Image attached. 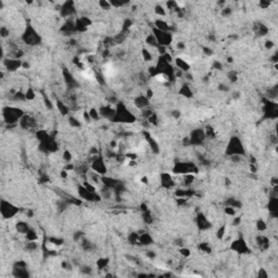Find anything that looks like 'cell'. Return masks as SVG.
<instances>
[{
    "instance_id": "cell-1",
    "label": "cell",
    "mask_w": 278,
    "mask_h": 278,
    "mask_svg": "<svg viewBox=\"0 0 278 278\" xmlns=\"http://www.w3.org/2000/svg\"><path fill=\"white\" fill-rule=\"evenodd\" d=\"M3 116L7 123H14L17 118L22 116V111L14 108H6L3 110Z\"/></svg>"
},
{
    "instance_id": "cell-2",
    "label": "cell",
    "mask_w": 278,
    "mask_h": 278,
    "mask_svg": "<svg viewBox=\"0 0 278 278\" xmlns=\"http://www.w3.org/2000/svg\"><path fill=\"white\" fill-rule=\"evenodd\" d=\"M174 172L177 174H192V173H197L198 169L193 164L190 163H179L176 164L174 167Z\"/></svg>"
},
{
    "instance_id": "cell-3",
    "label": "cell",
    "mask_w": 278,
    "mask_h": 278,
    "mask_svg": "<svg viewBox=\"0 0 278 278\" xmlns=\"http://www.w3.org/2000/svg\"><path fill=\"white\" fill-rule=\"evenodd\" d=\"M154 37L157 38V41L158 44H160L161 46H167L171 44L172 41V36L169 35L166 32H163V31H160V30H154Z\"/></svg>"
},
{
    "instance_id": "cell-4",
    "label": "cell",
    "mask_w": 278,
    "mask_h": 278,
    "mask_svg": "<svg viewBox=\"0 0 278 278\" xmlns=\"http://www.w3.org/2000/svg\"><path fill=\"white\" fill-rule=\"evenodd\" d=\"M23 39H24V41L28 45H36V44H38L39 42V40H40V38L38 37V35L36 34V32L33 31L30 27H28L27 31L25 32V34L23 36Z\"/></svg>"
},
{
    "instance_id": "cell-5",
    "label": "cell",
    "mask_w": 278,
    "mask_h": 278,
    "mask_svg": "<svg viewBox=\"0 0 278 278\" xmlns=\"http://www.w3.org/2000/svg\"><path fill=\"white\" fill-rule=\"evenodd\" d=\"M16 212H17V209L16 208L12 207L11 204L7 203V202H5V201L1 202V214L5 216L6 218L11 217V216H13Z\"/></svg>"
},
{
    "instance_id": "cell-6",
    "label": "cell",
    "mask_w": 278,
    "mask_h": 278,
    "mask_svg": "<svg viewBox=\"0 0 278 278\" xmlns=\"http://www.w3.org/2000/svg\"><path fill=\"white\" fill-rule=\"evenodd\" d=\"M232 249L235 250L238 253H247L249 251V249L247 247V243L244 242V240L240 239V240H237L232 244Z\"/></svg>"
},
{
    "instance_id": "cell-7",
    "label": "cell",
    "mask_w": 278,
    "mask_h": 278,
    "mask_svg": "<svg viewBox=\"0 0 278 278\" xmlns=\"http://www.w3.org/2000/svg\"><path fill=\"white\" fill-rule=\"evenodd\" d=\"M204 133L200 131V129H197V131H194L192 132V134H191V137H190V143H193V145H199V143H201L202 141H203V139H204Z\"/></svg>"
},
{
    "instance_id": "cell-8",
    "label": "cell",
    "mask_w": 278,
    "mask_h": 278,
    "mask_svg": "<svg viewBox=\"0 0 278 278\" xmlns=\"http://www.w3.org/2000/svg\"><path fill=\"white\" fill-rule=\"evenodd\" d=\"M92 168L95 169L97 173L99 174H103L106 173V166H104V163L102 161V159H96L92 163Z\"/></svg>"
},
{
    "instance_id": "cell-9",
    "label": "cell",
    "mask_w": 278,
    "mask_h": 278,
    "mask_svg": "<svg viewBox=\"0 0 278 278\" xmlns=\"http://www.w3.org/2000/svg\"><path fill=\"white\" fill-rule=\"evenodd\" d=\"M198 225H199V227L201 229H207L211 226V224L209 223V221L207 219V217H205L204 215L199 214L198 215Z\"/></svg>"
},
{
    "instance_id": "cell-10",
    "label": "cell",
    "mask_w": 278,
    "mask_h": 278,
    "mask_svg": "<svg viewBox=\"0 0 278 278\" xmlns=\"http://www.w3.org/2000/svg\"><path fill=\"white\" fill-rule=\"evenodd\" d=\"M6 66L10 71H15L21 66V61H19V60H7L6 61Z\"/></svg>"
},
{
    "instance_id": "cell-11",
    "label": "cell",
    "mask_w": 278,
    "mask_h": 278,
    "mask_svg": "<svg viewBox=\"0 0 278 278\" xmlns=\"http://www.w3.org/2000/svg\"><path fill=\"white\" fill-rule=\"evenodd\" d=\"M161 180H162V184H163V186H165L166 188H169V187H172L173 185H174V182H173V179L172 177L169 176L168 174H162L161 176Z\"/></svg>"
},
{
    "instance_id": "cell-12",
    "label": "cell",
    "mask_w": 278,
    "mask_h": 278,
    "mask_svg": "<svg viewBox=\"0 0 278 278\" xmlns=\"http://www.w3.org/2000/svg\"><path fill=\"white\" fill-rule=\"evenodd\" d=\"M101 114H102L104 117H108V118L113 120L114 116H115V111L113 109H111V108H109V107H106V108H102V109H101Z\"/></svg>"
},
{
    "instance_id": "cell-13",
    "label": "cell",
    "mask_w": 278,
    "mask_h": 278,
    "mask_svg": "<svg viewBox=\"0 0 278 278\" xmlns=\"http://www.w3.org/2000/svg\"><path fill=\"white\" fill-rule=\"evenodd\" d=\"M135 103H136V106H137V107H139L140 109H142V108H146V107L148 106V104H149V99H148L147 97L139 96L138 98L136 99Z\"/></svg>"
},
{
    "instance_id": "cell-14",
    "label": "cell",
    "mask_w": 278,
    "mask_h": 278,
    "mask_svg": "<svg viewBox=\"0 0 278 278\" xmlns=\"http://www.w3.org/2000/svg\"><path fill=\"white\" fill-rule=\"evenodd\" d=\"M145 135H146L147 141L149 142V145H150V147H151V149L153 150V152H158V151H159V146H158L157 141H154V140H152V138H151V137H150L149 134L145 133Z\"/></svg>"
},
{
    "instance_id": "cell-15",
    "label": "cell",
    "mask_w": 278,
    "mask_h": 278,
    "mask_svg": "<svg viewBox=\"0 0 278 278\" xmlns=\"http://www.w3.org/2000/svg\"><path fill=\"white\" fill-rule=\"evenodd\" d=\"M34 124H35L34 121L32 120L30 116H24L23 120L21 121V125H22L23 128H30L31 126H33Z\"/></svg>"
},
{
    "instance_id": "cell-16",
    "label": "cell",
    "mask_w": 278,
    "mask_h": 278,
    "mask_svg": "<svg viewBox=\"0 0 278 278\" xmlns=\"http://www.w3.org/2000/svg\"><path fill=\"white\" fill-rule=\"evenodd\" d=\"M176 65L180 68V71H188L190 67L189 64L186 63V61L183 59H176Z\"/></svg>"
},
{
    "instance_id": "cell-17",
    "label": "cell",
    "mask_w": 278,
    "mask_h": 278,
    "mask_svg": "<svg viewBox=\"0 0 278 278\" xmlns=\"http://www.w3.org/2000/svg\"><path fill=\"white\" fill-rule=\"evenodd\" d=\"M139 242L141 244H150L152 242V239L148 234H143V235H139Z\"/></svg>"
},
{
    "instance_id": "cell-18",
    "label": "cell",
    "mask_w": 278,
    "mask_h": 278,
    "mask_svg": "<svg viewBox=\"0 0 278 278\" xmlns=\"http://www.w3.org/2000/svg\"><path fill=\"white\" fill-rule=\"evenodd\" d=\"M16 229H17V232H20V233H23V234H26L28 230V225L26 223H24V222H20V223H17L16 224Z\"/></svg>"
},
{
    "instance_id": "cell-19",
    "label": "cell",
    "mask_w": 278,
    "mask_h": 278,
    "mask_svg": "<svg viewBox=\"0 0 278 278\" xmlns=\"http://www.w3.org/2000/svg\"><path fill=\"white\" fill-rule=\"evenodd\" d=\"M180 93H182L183 96H185V97H191L192 96V92H191V90L189 89L188 86H184V87L180 89Z\"/></svg>"
},
{
    "instance_id": "cell-20",
    "label": "cell",
    "mask_w": 278,
    "mask_h": 278,
    "mask_svg": "<svg viewBox=\"0 0 278 278\" xmlns=\"http://www.w3.org/2000/svg\"><path fill=\"white\" fill-rule=\"evenodd\" d=\"M26 238H27V240H30V241H35L37 239V235H36L34 230H28L26 233Z\"/></svg>"
},
{
    "instance_id": "cell-21",
    "label": "cell",
    "mask_w": 278,
    "mask_h": 278,
    "mask_svg": "<svg viewBox=\"0 0 278 278\" xmlns=\"http://www.w3.org/2000/svg\"><path fill=\"white\" fill-rule=\"evenodd\" d=\"M147 42H148V45H150V46H158V41H157V38L154 37V35L148 36Z\"/></svg>"
},
{
    "instance_id": "cell-22",
    "label": "cell",
    "mask_w": 278,
    "mask_h": 278,
    "mask_svg": "<svg viewBox=\"0 0 278 278\" xmlns=\"http://www.w3.org/2000/svg\"><path fill=\"white\" fill-rule=\"evenodd\" d=\"M57 103H58V108H59V110L61 111V113L65 115V114L67 113V111H68V108L64 106V103H62L61 101H58Z\"/></svg>"
},
{
    "instance_id": "cell-23",
    "label": "cell",
    "mask_w": 278,
    "mask_h": 278,
    "mask_svg": "<svg viewBox=\"0 0 278 278\" xmlns=\"http://www.w3.org/2000/svg\"><path fill=\"white\" fill-rule=\"evenodd\" d=\"M107 264H108V260L106 259H101V260H99V261H97V266H98V268L99 269H103L104 268V266H107Z\"/></svg>"
},
{
    "instance_id": "cell-24",
    "label": "cell",
    "mask_w": 278,
    "mask_h": 278,
    "mask_svg": "<svg viewBox=\"0 0 278 278\" xmlns=\"http://www.w3.org/2000/svg\"><path fill=\"white\" fill-rule=\"evenodd\" d=\"M269 210L270 211H277L278 204H277V200L276 199H272V201L269 202Z\"/></svg>"
},
{
    "instance_id": "cell-25",
    "label": "cell",
    "mask_w": 278,
    "mask_h": 278,
    "mask_svg": "<svg viewBox=\"0 0 278 278\" xmlns=\"http://www.w3.org/2000/svg\"><path fill=\"white\" fill-rule=\"evenodd\" d=\"M256 227H258L259 230H265L266 229V224L264 221H258V224H256Z\"/></svg>"
},
{
    "instance_id": "cell-26",
    "label": "cell",
    "mask_w": 278,
    "mask_h": 278,
    "mask_svg": "<svg viewBox=\"0 0 278 278\" xmlns=\"http://www.w3.org/2000/svg\"><path fill=\"white\" fill-rule=\"evenodd\" d=\"M199 249H201V250L204 251V252H207V253H210V252H211V249H210V247H209L207 243H202V244H200V245H199Z\"/></svg>"
},
{
    "instance_id": "cell-27",
    "label": "cell",
    "mask_w": 278,
    "mask_h": 278,
    "mask_svg": "<svg viewBox=\"0 0 278 278\" xmlns=\"http://www.w3.org/2000/svg\"><path fill=\"white\" fill-rule=\"evenodd\" d=\"M90 117H91V120H98L99 118V114H98V112H97V110L95 109H92L91 111H90Z\"/></svg>"
},
{
    "instance_id": "cell-28",
    "label": "cell",
    "mask_w": 278,
    "mask_h": 278,
    "mask_svg": "<svg viewBox=\"0 0 278 278\" xmlns=\"http://www.w3.org/2000/svg\"><path fill=\"white\" fill-rule=\"evenodd\" d=\"M34 96H35V93L33 92V90L32 89H28L27 91H26V93H25V98L26 99H33L34 98Z\"/></svg>"
},
{
    "instance_id": "cell-29",
    "label": "cell",
    "mask_w": 278,
    "mask_h": 278,
    "mask_svg": "<svg viewBox=\"0 0 278 278\" xmlns=\"http://www.w3.org/2000/svg\"><path fill=\"white\" fill-rule=\"evenodd\" d=\"M142 55H143V58H145L146 61H150L151 60V55L149 53V51H147L146 49L142 50Z\"/></svg>"
},
{
    "instance_id": "cell-30",
    "label": "cell",
    "mask_w": 278,
    "mask_h": 278,
    "mask_svg": "<svg viewBox=\"0 0 278 278\" xmlns=\"http://www.w3.org/2000/svg\"><path fill=\"white\" fill-rule=\"evenodd\" d=\"M156 13L161 14V15H164V14H165V11H164V9L162 8V7L157 6V7H156Z\"/></svg>"
},
{
    "instance_id": "cell-31",
    "label": "cell",
    "mask_w": 278,
    "mask_h": 278,
    "mask_svg": "<svg viewBox=\"0 0 278 278\" xmlns=\"http://www.w3.org/2000/svg\"><path fill=\"white\" fill-rule=\"evenodd\" d=\"M205 134H207V136H209V137H214V132H213V129L210 127V126H208L207 127Z\"/></svg>"
},
{
    "instance_id": "cell-32",
    "label": "cell",
    "mask_w": 278,
    "mask_h": 278,
    "mask_svg": "<svg viewBox=\"0 0 278 278\" xmlns=\"http://www.w3.org/2000/svg\"><path fill=\"white\" fill-rule=\"evenodd\" d=\"M228 77H229V79L232 82H236L237 81V75H236L235 72H230V73L228 74Z\"/></svg>"
},
{
    "instance_id": "cell-33",
    "label": "cell",
    "mask_w": 278,
    "mask_h": 278,
    "mask_svg": "<svg viewBox=\"0 0 278 278\" xmlns=\"http://www.w3.org/2000/svg\"><path fill=\"white\" fill-rule=\"evenodd\" d=\"M225 212L227 213V214H229V215H235V209L232 208V207L226 208V209H225Z\"/></svg>"
},
{
    "instance_id": "cell-34",
    "label": "cell",
    "mask_w": 278,
    "mask_h": 278,
    "mask_svg": "<svg viewBox=\"0 0 278 278\" xmlns=\"http://www.w3.org/2000/svg\"><path fill=\"white\" fill-rule=\"evenodd\" d=\"M0 34H1L2 37H7V36L9 35V31H7L5 27H1V30H0Z\"/></svg>"
},
{
    "instance_id": "cell-35",
    "label": "cell",
    "mask_w": 278,
    "mask_h": 278,
    "mask_svg": "<svg viewBox=\"0 0 278 278\" xmlns=\"http://www.w3.org/2000/svg\"><path fill=\"white\" fill-rule=\"evenodd\" d=\"M180 253H182L183 255H185V256H189L190 251L188 250V249H180Z\"/></svg>"
},
{
    "instance_id": "cell-36",
    "label": "cell",
    "mask_w": 278,
    "mask_h": 278,
    "mask_svg": "<svg viewBox=\"0 0 278 278\" xmlns=\"http://www.w3.org/2000/svg\"><path fill=\"white\" fill-rule=\"evenodd\" d=\"M224 234H225V227H222L221 229L218 230L217 232V236H218V238H223V236H224Z\"/></svg>"
},
{
    "instance_id": "cell-37",
    "label": "cell",
    "mask_w": 278,
    "mask_h": 278,
    "mask_svg": "<svg viewBox=\"0 0 278 278\" xmlns=\"http://www.w3.org/2000/svg\"><path fill=\"white\" fill-rule=\"evenodd\" d=\"M259 277H261V278H267V274L264 272V269H261L259 272Z\"/></svg>"
},
{
    "instance_id": "cell-38",
    "label": "cell",
    "mask_w": 278,
    "mask_h": 278,
    "mask_svg": "<svg viewBox=\"0 0 278 278\" xmlns=\"http://www.w3.org/2000/svg\"><path fill=\"white\" fill-rule=\"evenodd\" d=\"M71 158H72L71 153L68 152V151H65V152H64V159H65L66 161H70V160H71Z\"/></svg>"
},
{
    "instance_id": "cell-39",
    "label": "cell",
    "mask_w": 278,
    "mask_h": 278,
    "mask_svg": "<svg viewBox=\"0 0 278 278\" xmlns=\"http://www.w3.org/2000/svg\"><path fill=\"white\" fill-rule=\"evenodd\" d=\"M62 266L65 269H71V264H70V263H67V262H63L62 263Z\"/></svg>"
},
{
    "instance_id": "cell-40",
    "label": "cell",
    "mask_w": 278,
    "mask_h": 278,
    "mask_svg": "<svg viewBox=\"0 0 278 278\" xmlns=\"http://www.w3.org/2000/svg\"><path fill=\"white\" fill-rule=\"evenodd\" d=\"M203 50H204V53H205V55H209V56L212 55V50H211V49H209V48H203Z\"/></svg>"
},
{
    "instance_id": "cell-41",
    "label": "cell",
    "mask_w": 278,
    "mask_h": 278,
    "mask_svg": "<svg viewBox=\"0 0 278 278\" xmlns=\"http://www.w3.org/2000/svg\"><path fill=\"white\" fill-rule=\"evenodd\" d=\"M214 67H215V68H218V70H222L223 66H222V64L219 63V62H215V63H214Z\"/></svg>"
},
{
    "instance_id": "cell-42",
    "label": "cell",
    "mask_w": 278,
    "mask_h": 278,
    "mask_svg": "<svg viewBox=\"0 0 278 278\" xmlns=\"http://www.w3.org/2000/svg\"><path fill=\"white\" fill-rule=\"evenodd\" d=\"M147 255L149 256V258H151V259H153L154 256H156V254L153 253V251H149V252H147Z\"/></svg>"
},
{
    "instance_id": "cell-43",
    "label": "cell",
    "mask_w": 278,
    "mask_h": 278,
    "mask_svg": "<svg viewBox=\"0 0 278 278\" xmlns=\"http://www.w3.org/2000/svg\"><path fill=\"white\" fill-rule=\"evenodd\" d=\"M274 46V44H273V41H266V48H268V49H270L272 48V47Z\"/></svg>"
},
{
    "instance_id": "cell-44",
    "label": "cell",
    "mask_w": 278,
    "mask_h": 278,
    "mask_svg": "<svg viewBox=\"0 0 278 278\" xmlns=\"http://www.w3.org/2000/svg\"><path fill=\"white\" fill-rule=\"evenodd\" d=\"M152 95H153L152 91H151L150 89H148V90H147V98H148V99L151 98V97H152Z\"/></svg>"
},
{
    "instance_id": "cell-45",
    "label": "cell",
    "mask_w": 278,
    "mask_h": 278,
    "mask_svg": "<svg viewBox=\"0 0 278 278\" xmlns=\"http://www.w3.org/2000/svg\"><path fill=\"white\" fill-rule=\"evenodd\" d=\"M81 237H82V233H76V234H75V237H74V239H75V240H78V239H79V238H81Z\"/></svg>"
},
{
    "instance_id": "cell-46",
    "label": "cell",
    "mask_w": 278,
    "mask_h": 278,
    "mask_svg": "<svg viewBox=\"0 0 278 278\" xmlns=\"http://www.w3.org/2000/svg\"><path fill=\"white\" fill-rule=\"evenodd\" d=\"M230 13V10H229V8H225L223 10V14L224 15H225V14H229Z\"/></svg>"
},
{
    "instance_id": "cell-47",
    "label": "cell",
    "mask_w": 278,
    "mask_h": 278,
    "mask_svg": "<svg viewBox=\"0 0 278 278\" xmlns=\"http://www.w3.org/2000/svg\"><path fill=\"white\" fill-rule=\"evenodd\" d=\"M82 272L83 273H90V267H84V268L82 269Z\"/></svg>"
},
{
    "instance_id": "cell-48",
    "label": "cell",
    "mask_w": 278,
    "mask_h": 278,
    "mask_svg": "<svg viewBox=\"0 0 278 278\" xmlns=\"http://www.w3.org/2000/svg\"><path fill=\"white\" fill-rule=\"evenodd\" d=\"M100 5L102 6V7H107V8H109V3L106 2V1H100Z\"/></svg>"
},
{
    "instance_id": "cell-49",
    "label": "cell",
    "mask_w": 278,
    "mask_h": 278,
    "mask_svg": "<svg viewBox=\"0 0 278 278\" xmlns=\"http://www.w3.org/2000/svg\"><path fill=\"white\" fill-rule=\"evenodd\" d=\"M227 62H228V63H232V62H233V59H232V58H228V59H227Z\"/></svg>"
},
{
    "instance_id": "cell-50",
    "label": "cell",
    "mask_w": 278,
    "mask_h": 278,
    "mask_svg": "<svg viewBox=\"0 0 278 278\" xmlns=\"http://www.w3.org/2000/svg\"><path fill=\"white\" fill-rule=\"evenodd\" d=\"M61 174H62V177H66V172H62Z\"/></svg>"
}]
</instances>
